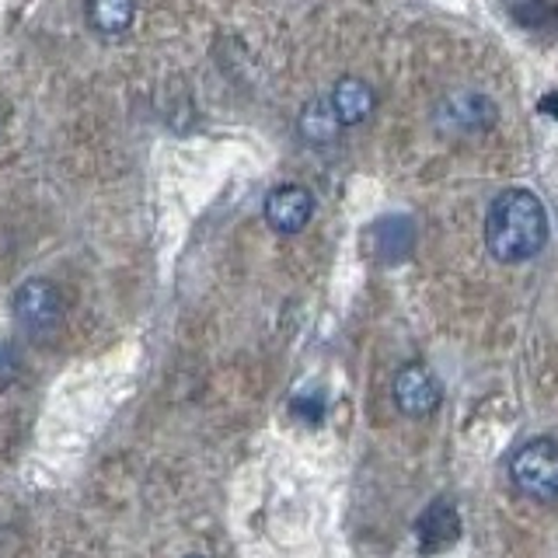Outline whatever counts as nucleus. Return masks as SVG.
I'll return each instance as SVG.
<instances>
[{"label":"nucleus","mask_w":558,"mask_h":558,"mask_svg":"<svg viewBox=\"0 0 558 558\" xmlns=\"http://www.w3.org/2000/svg\"><path fill=\"white\" fill-rule=\"evenodd\" d=\"M415 537H418V548H423L426 555L447 551V548L458 545V537H461V517H458V510H453V502L450 499L433 502L429 510L418 517Z\"/></svg>","instance_id":"obj_7"},{"label":"nucleus","mask_w":558,"mask_h":558,"mask_svg":"<svg viewBox=\"0 0 558 558\" xmlns=\"http://www.w3.org/2000/svg\"><path fill=\"white\" fill-rule=\"evenodd\" d=\"M14 318L32 331H46L63 318V296L49 279H28L14 293Z\"/></svg>","instance_id":"obj_5"},{"label":"nucleus","mask_w":558,"mask_h":558,"mask_svg":"<svg viewBox=\"0 0 558 558\" xmlns=\"http://www.w3.org/2000/svg\"><path fill=\"white\" fill-rule=\"evenodd\" d=\"M185 558H203V555H185Z\"/></svg>","instance_id":"obj_11"},{"label":"nucleus","mask_w":558,"mask_h":558,"mask_svg":"<svg viewBox=\"0 0 558 558\" xmlns=\"http://www.w3.org/2000/svg\"><path fill=\"white\" fill-rule=\"evenodd\" d=\"M510 482L534 502H558V440L534 436L510 458Z\"/></svg>","instance_id":"obj_2"},{"label":"nucleus","mask_w":558,"mask_h":558,"mask_svg":"<svg viewBox=\"0 0 558 558\" xmlns=\"http://www.w3.org/2000/svg\"><path fill=\"white\" fill-rule=\"evenodd\" d=\"M548 214L531 189H506L485 214V248L502 266H520L548 244Z\"/></svg>","instance_id":"obj_1"},{"label":"nucleus","mask_w":558,"mask_h":558,"mask_svg":"<svg viewBox=\"0 0 558 558\" xmlns=\"http://www.w3.org/2000/svg\"><path fill=\"white\" fill-rule=\"evenodd\" d=\"M496 101L482 92H450L433 112L436 130L447 136H475L496 126Z\"/></svg>","instance_id":"obj_3"},{"label":"nucleus","mask_w":558,"mask_h":558,"mask_svg":"<svg viewBox=\"0 0 558 558\" xmlns=\"http://www.w3.org/2000/svg\"><path fill=\"white\" fill-rule=\"evenodd\" d=\"M314 217V196L304 185H279L266 199V223L276 234H301Z\"/></svg>","instance_id":"obj_6"},{"label":"nucleus","mask_w":558,"mask_h":558,"mask_svg":"<svg viewBox=\"0 0 558 558\" xmlns=\"http://www.w3.org/2000/svg\"><path fill=\"white\" fill-rule=\"evenodd\" d=\"M87 25L101 39H119L126 35L136 17V0H84Z\"/></svg>","instance_id":"obj_9"},{"label":"nucleus","mask_w":558,"mask_h":558,"mask_svg":"<svg viewBox=\"0 0 558 558\" xmlns=\"http://www.w3.org/2000/svg\"><path fill=\"white\" fill-rule=\"evenodd\" d=\"M391 395H395V405L405 415L426 418L440 405V380L429 374V366L405 363L391 380Z\"/></svg>","instance_id":"obj_4"},{"label":"nucleus","mask_w":558,"mask_h":558,"mask_svg":"<svg viewBox=\"0 0 558 558\" xmlns=\"http://www.w3.org/2000/svg\"><path fill=\"white\" fill-rule=\"evenodd\" d=\"M328 101H331V109H336L342 126H356V122H363L374 112L377 95L363 77H339L336 87H331Z\"/></svg>","instance_id":"obj_8"},{"label":"nucleus","mask_w":558,"mask_h":558,"mask_svg":"<svg viewBox=\"0 0 558 558\" xmlns=\"http://www.w3.org/2000/svg\"><path fill=\"white\" fill-rule=\"evenodd\" d=\"M301 136L307 140V144H331V140L339 136L342 130V122L336 116V109H331V101L328 98H311L304 105V112H301Z\"/></svg>","instance_id":"obj_10"}]
</instances>
